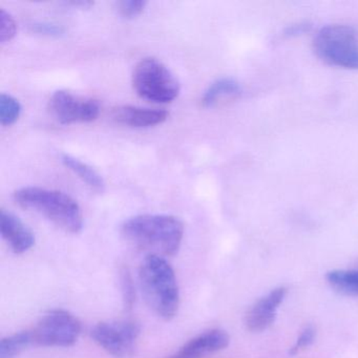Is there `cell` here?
<instances>
[{
    "instance_id": "6",
    "label": "cell",
    "mask_w": 358,
    "mask_h": 358,
    "mask_svg": "<svg viewBox=\"0 0 358 358\" xmlns=\"http://www.w3.org/2000/svg\"><path fill=\"white\" fill-rule=\"evenodd\" d=\"M33 345L49 348H68L78 341L81 322L76 316L64 309L45 312L31 330Z\"/></svg>"
},
{
    "instance_id": "24",
    "label": "cell",
    "mask_w": 358,
    "mask_h": 358,
    "mask_svg": "<svg viewBox=\"0 0 358 358\" xmlns=\"http://www.w3.org/2000/svg\"><path fill=\"white\" fill-rule=\"evenodd\" d=\"M64 6L74 10H89L93 7L94 3L90 0H71L64 3Z\"/></svg>"
},
{
    "instance_id": "9",
    "label": "cell",
    "mask_w": 358,
    "mask_h": 358,
    "mask_svg": "<svg viewBox=\"0 0 358 358\" xmlns=\"http://www.w3.org/2000/svg\"><path fill=\"white\" fill-rule=\"evenodd\" d=\"M287 289L278 287L259 299L247 312L245 324L251 332L259 333L267 330L278 315L280 306L285 301Z\"/></svg>"
},
{
    "instance_id": "10",
    "label": "cell",
    "mask_w": 358,
    "mask_h": 358,
    "mask_svg": "<svg viewBox=\"0 0 358 358\" xmlns=\"http://www.w3.org/2000/svg\"><path fill=\"white\" fill-rule=\"evenodd\" d=\"M229 341V335L226 331L210 329L184 343L167 358H202L225 349Z\"/></svg>"
},
{
    "instance_id": "2",
    "label": "cell",
    "mask_w": 358,
    "mask_h": 358,
    "mask_svg": "<svg viewBox=\"0 0 358 358\" xmlns=\"http://www.w3.org/2000/svg\"><path fill=\"white\" fill-rule=\"evenodd\" d=\"M139 282L146 303L156 315L165 320L177 315L180 290L171 264L162 255H146L140 265Z\"/></svg>"
},
{
    "instance_id": "8",
    "label": "cell",
    "mask_w": 358,
    "mask_h": 358,
    "mask_svg": "<svg viewBox=\"0 0 358 358\" xmlns=\"http://www.w3.org/2000/svg\"><path fill=\"white\" fill-rule=\"evenodd\" d=\"M52 116L62 125L90 123L95 121L101 112L98 100L83 99L70 92L57 91L49 101Z\"/></svg>"
},
{
    "instance_id": "17",
    "label": "cell",
    "mask_w": 358,
    "mask_h": 358,
    "mask_svg": "<svg viewBox=\"0 0 358 358\" xmlns=\"http://www.w3.org/2000/svg\"><path fill=\"white\" fill-rule=\"evenodd\" d=\"M22 106L20 102L10 94L0 95V124L11 127L22 116Z\"/></svg>"
},
{
    "instance_id": "16",
    "label": "cell",
    "mask_w": 358,
    "mask_h": 358,
    "mask_svg": "<svg viewBox=\"0 0 358 358\" xmlns=\"http://www.w3.org/2000/svg\"><path fill=\"white\" fill-rule=\"evenodd\" d=\"M32 345L33 337L31 331H20L8 335L0 341V358H15Z\"/></svg>"
},
{
    "instance_id": "7",
    "label": "cell",
    "mask_w": 358,
    "mask_h": 358,
    "mask_svg": "<svg viewBox=\"0 0 358 358\" xmlns=\"http://www.w3.org/2000/svg\"><path fill=\"white\" fill-rule=\"evenodd\" d=\"M141 327L135 320L102 322L92 328L91 337L99 347L117 358L133 354Z\"/></svg>"
},
{
    "instance_id": "4",
    "label": "cell",
    "mask_w": 358,
    "mask_h": 358,
    "mask_svg": "<svg viewBox=\"0 0 358 358\" xmlns=\"http://www.w3.org/2000/svg\"><path fill=\"white\" fill-rule=\"evenodd\" d=\"M313 50L316 56L329 66L358 71V32L353 27H324L314 36Z\"/></svg>"
},
{
    "instance_id": "5",
    "label": "cell",
    "mask_w": 358,
    "mask_h": 358,
    "mask_svg": "<svg viewBox=\"0 0 358 358\" xmlns=\"http://www.w3.org/2000/svg\"><path fill=\"white\" fill-rule=\"evenodd\" d=\"M133 85L142 99L156 104L171 103L181 92L177 77L156 58H144L136 66Z\"/></svg>"
},
{
    "instance_id": "1",
    "label": "cell",
    "mask_w": 358,
    "mask_h": 358,
    "mask_svg": "<svg viewBox=\"0 0 358 358\" xmlns=\"http://www.w3.org/2000/svg\"><path fill=\"white\" fill-rule=\"evenodd\" d=\"M123 236L136 246L154 251L152 255H177L184 238V225L169 215H141L131 217L121 227Z\"/></svg>"
},
{
    "instance_id": "12",
    "label": "cell",
    "mask_w": 358,
    "mask_h": 358,
    "mask_svg": "<svg viewBox=\"0 0 358 358\" xmlns=\"http://www.w3.org/2000/svg\"><path fill=\"white\" fill-rule=\"evenodd\" d=\"M167 118L169 113L166 110L142 106H121L112 112L115 122L131 129H150L163 124Z\"/></svg>"
},
{
    "instance_id": "20",
    "label": "cell",
    "mask_w": 358,
    "mask_h": 358,
    "mask_svg": "<svg viewBox=\"0 0 358 358\" xmlns=\"http://www.w3.org/2000/svg\"><path fill=\"white\" fill-rule=\"evenodd\" d=\"M31 32L41 36L59 38L66 34V29L62 24L49 22H35L29 26Z\"/></svg>"
},
{
    "instance_id": "21",
    "label": "cell",
    "mask_w": 358,
    "mask_h": 358,
    "mask_svg": "<svg viewBox=\"0 0 358 358\" xmlns=\"http://www.w3.org/2000/svg\"><path fill=\"white\" fill-rule=\"evenodd\" d=\"M120 280L125 308L131 309L135 303V287H134L133 278L127 269L121 272Z\"/></svg>"
},
{
    "instance_id": "15",
    "label": "cell",
    "mask_w": 358,
    "mask_h": 358,
    "mask_svg": "<svg viewBox=\"0 0 358 358\" xmlns=\"http://www.w3.org/2000/svg\"><path fill=\"white\" fill-rule=\"evenodd\" d=\"M327 282L338 292L347 295H358L357 269H336L329 271Z\"/></svg>"
},
{
    "instance_id": "11",
    "label": "cell",
    "mask_w": 358,
    "mask_h": 358,
    "mask_svg": "<svg viewBox=\"0 0 358 358\" xmlns=\"http://www.w3.org/2000/svg\"><path fill=\"white\" fill-rule=\"evenodd\" d=\"M0 234L16 255H22L35 245L32 230L11 211L0 210Z\"/></svg>"
},
{
    "instance_id": "3",
    "label": "cell",
    "mask_w": 358,
    "mask_h": 358,
    "mask_svg": "<svg viewBox=\"0 0 358 358\" xmlns=\"http://www.w3.org/2000/svg\"><path fill=\"white\" fill-rule=\"evenodd\" d=\"M16 204L47 217L52 223L70 234H78L83 228V215L78 203L60 190L28 186L16 190Z\"/></svg>"
},
{
    "instance_id": "13",
    "label": "cell",
    "mask_w": 358,
    "mask_h": 358,
    "mask_svg": "<svg viewBox=\"0 0 358 358\" xmlns=\"http://www.w3.org/2000/svg\"><path fill=\"white\" fill-rule=\"evenodd\" d=\"M62 162L69 171H72L94 192L102 194L106 190L103 178L87 163L66 154L62 155Z\"/></svg>"
},
{
    "instance_id": "23",
    "label": "cell",
    "mask_w": 358,
    "mask_h": 358,
    "mask_svg": "<svg viewBox=\"0 0 358 358\" xmlns=\"http://www.w3.org/2000/svg\"><path fill=\"white\" fill-rule=\"evenodd\" d=\"M311 30V24L308 22H299V24H291L285 30V35L289 37H297L307 34Z\"/></svg>"
},
{
    "instance_id": "19",
    "label": "cell",
    "mask_w": 358,
    "mask_h": 358,
    "mask_svg": "<svg viewBox=\"0 0 358 358\" xmlns=\"http://www.w3.org/2000/svg\"><path fill=\"white\" fill-rule=\"evenodd\" d=\"M16 34L17 24L13 16L6 10L0 9V43H6L13 41Z\"/></svg>"
},
{
    "instance_id": "14",
    "label": "cell",
    "mask_w": 358,
    "mask_h": 358,
    "mask_svg": "<svg viewBox=\"0 0 358 358\" xmlns=\"http://www.w3.org/2000/svg\"><path fill=\"white\" fill-rule=\"evenodd\" d=\"M242 93L240 83L232 78H220L213 81L203 94L202 104L204 108H213L222 98L232 97Z\"/></svg>"
},
{
    "instance_id": "18",
    "label": "cell",
    "mask_w": 358,
    "mask_h": 358,
    "mask_svg": "<svg viewBox=\"0 0 358 358\" xmlns=\"http://www.w3.org/2000/svg\"><path fill=\"white\" fill-rule=\"evenodd\" d=\"M146 6L145 0H122L117 3L116 10L123 20H133L143 13Z\"/></svg>"
},
{
    "instance_id": "22",
    "label": "cell",
    "mask_w": 358,
    "mask_h": 358,
    "mask_svg": "<svg viewBox=\"0 0 358 358\" xmlns=\"http://www.w3.org/2000/svg\"><path fill=\"white\" fill-rule=\"evenodd\" d=\"M315 329H314L312 326L306 327V328L301 331L299 336L297 337L294 345L291 347L289 353H290L291 355H296V354H299V352L307 349V348H309L310 345L314 343V341H315Z\"/></svg>"
}]
</instances>
